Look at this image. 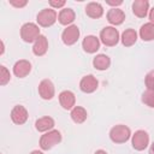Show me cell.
<instances>
[{
  "label": "cell",
  "instance_id": "obj_32",
  "mask_svg": "<svg viewBox=\"0 0 154 154\" xmlns=\"http://www.w3.org/2000/svg\"><path fill=\"white\" fill-rule=\"evenodd\" d=\"M149 154H154V142H153V144L150 146V149H149Z\"/></svg>",
  "mask_w": 154,
  "mask_h": 154
},
{
  "label": "cell",
  "instance_id": "obj_1",
  "mask_svg": "<svg viewBox=\"0 0 154 154\" xmlns=\"http://www.w3.org/2000/svg\"><path fill=\"white\" fill-rule=\"evenodd\" d=\"M131 131L126 125L119 124L116 125L111 129L109 131V138L114 142V143H124L130 138Z\"/></svg>",
  "mask_w": 154,
  "mask_h": 154
},
{
  "label": "cell",
  "instance_id": "obj_31",
  "mask_svg": "<svg viewBox=\"0 0 154 154\" xmlns=\"http://www.w3.org/2000/svg\"><path fill=\"white\" fill-rule=\"evenodd\" d=\"M95 154H107L105 150H102V149H99V150H96L95 152Z\"/></svg>",
  "mask_w": 154,
  "mask_h": 154
},
{
  "label": "cell",
  "instance_id": "obj_26",
  "mask_svg": "<svg viewBox=\"0 0 154 154\" xmlns=\"http://www.w3.org/2000/svg\"><path fill=\"white\" fill-rule=\"evenodd\" d=\"M144 83H146L147 89L154 90V70H153V71H149V72L146 75Z\"/></svg>",
  "mask_w": 154,
  "mask_h": 154
},
{
  "label": "cell",
  "instance_id": "obj_4",
  "mask_svg": "<svg viewBox=\"0 0 154 154\" xmlns=\"http://www.w3.org/2000/svg\"><path fill=\"white\" fill-rule=\"evenodd\" d=\"M40 36V29L35 23H25L20 28V37L23 38L24 42H32L36 41L37 37Z\"/></svg>",
  "mask_w": 154,
  "mask_h": 154
},
{
  "label": "cell",
  "instance_id": "obj_21",
  "mask_svg": "<svg viewBox=\"0 0 154 154\" xmlns=\"http://www.w3.org/2000/svg\"><path fill=\"white\" fill-rule=\"evenodd\" d=\"M53 126H54V120H53V118H51V117H42V118L37 119L36 123H35V128H36V130L40 131V132L48 131V130H51Z\"/></svg>",
  "mask_w": 154,
  "mask_h": 154
},
{
  "label": "cell",
  "instance_id": "obj_15",
  "mask_svg": "<svg viewBox=\"0 0 154 154\" xmlns=\"http://www.w3.org/2000/svg\"><path fill=\"white\" fill-rule=\"evenodd\" d=\"M48 49V41H47V37L43 36V35H40L37 37V40L35 41L34 46H32V53L37 57H42L46 54Z\"/></svg>",
  "mask_w": 154,
  "mask_h": 154
},
{
  "label": "cell",
  "instance_id": "obj_33",
  "mask_svg": "<svg viewBox=\"0 0 154 154\" xmlns=\"http://www.w3.org/2000/svg\"><path fill=\"white\" fill-rule=\"evenodd\" d=\"M30 154H43L42 152H40V150H32Z\"/></svg>",
  "mask_w": 154,
  "mask_h": 154
},
{
  "label": "cell",
  "instance_id": "obj_22",
  "mask_svg": "<svg viewBox=\"0 0 154 154\" xmlns=\"http://www.w3.org/2000/svg\"><path fill=\"white\" fill-rule=\"evenodd\" d=\"M140 36L143 41H152L154 40V24L146 23L140 29Z\"/></svg>",
  "mask_w": 154,
  "mask_h": 154
},
{
  "label": "cell",
  "instance_id": "obj_18",
  "mask_svg": "<svg viewBox=\"0 0 154 154\" xmlns=\"http://www.w3.org/2000/svg\"><path fill=\"white\" fill-rule=\"evenodd\" d=\"M75 18H76V14H75V12H73L72 8H64L58 14V20L63 25L71 24L75 20Z\"/></svg>",
  "mask_w": 154,
  "mask_h": 154
},
{
  "label": "cell",
  "instance_id": "obj_6",
  "mask_svg": "<svg viewBox=\"0 0 154 154\" xmlns=\"http://www.w3.org/2000/svg\"><path fill=\"white\" fill-rule=\"evenodd\" d=\"M132 147L136 150H143L149 143V135L144 130H138L132 135Z\"/></svg>",
  "mask_w": 154,
  "mask_h": 154
},
{
  "label": "cell",
  "instance_id": "obj_5",
  "mask_svg": "<svg viewBox=\"0 0 154 154\" xmlns=\"http://www.w3.org/2000/svg\"><path fill=\"white\" fill-rule=\"evenodd\" d=\"M57 17H58L57 12L53 8H45V10L38 12V14L36 17V20H37L38 25L48 28V26H51V25H53L55 23Z\"/></svg>",
  "mask_w": 154,
  "mask_h": 154
},
{
  "label": "cell",
  "instance_id": "obj_25",
  "mask_svg": "<svg viewBox=\"0 0 154 154\" xmlns=\"http://www.w3.org/2000/svg\"><path fill=\"white\" fill-rule=\"evenodd\" d=\"M10 78H11V75H10L8 70H7L4 65L0 66V84H1V85L7 84V82L10 81Z\"/></svg>",
  "mask_w": 154,
  "mask_h": 154
},
{
  "label": "cell",
  "instance_id": "obj_28",
  "mask_svg": "<svg viewBox=\"0 0 154 154\" xmlns=\"http://www.w3.org/2000/svg\"><path fill=\"white\" fill-rule=\"evenodd\" d=\"M10 4L12 5V6H14V7H24L26 4H28V1L26 0H22V1H10Z\"/></svg>",
  "mask_w": 154,
  "mask_h": 154
},
{
  "label": "cell",
  "instance_id": "obj_9",
  "mask_svg": "<svg viewBox=\"0 0 154 154\" xmlns=\"http://www.w3.org/2000/svg\"><path fill=\"white\" fill-rule=\"evenodd\" d=\"M97 85H99V82L97 79L93 76V75H87L84 76L81 82H79V88L83 93H87V94H90L93 91H95L97 89Z\"/></svg>",
  "mask_w": 154,
  "mask_h": 154
},
{
  "label": "cell",
  "instance_id": "obj_3",
  "mask_svg": "<svg viewBox=\"0 0 154 154\" xmlns=\"http://www.w3.org/2000/svg\"><path fill=\"white\" fill-rule=\"evenodd\" d=\"M100 38H101V42L105 45V46H108V47H113L118 43L119 41V32L116 28L113 26H106L101 30L100 32Z\"/></svg>",
  "mask_w": 154,
  "mask_h": 154
},
{
  "label": "cell",
  "instance_id": "obj_13",
  "mask_svg": "<svg viewBox=\"0 0 154 154\" xmlns=\"http://www.w3.org/2000/svg\"><path fill=\"white\" fill-rule=\"evenodd\" d=\"M82 47H83L84 52H87V53H95L100 48V41L96 36L89 35V36L84 37V40L82 42Z\"/></svg>",
  "mask_w": 154,
  "mask_h": 154
},
{
  "label": "cell",
  "instance_id": "obj_16",
  "mask_svg": "<svg viewBox=\"0 0 154 154\" xmlns=\"http://www.w3.org/2000/svg\"><path fill=\"white\" fill-rule=\"evenodd\" d=\"M125 19V13L120 8H111L107 12V20L113 25H120Z\"/></svg>",
  "mask_w": 154,
  "mask_h": 154
},
{
  "label": "cell",
  "instance_id": "obj_29",
  "mask_svg": "<svg viewBox=\"0 0 154 154\" xmlns=\"http://www.w3.org/2000/svg\"><path fill=\"white\" fill-rule=\"evenodd\" d=\"M106 4H107V5H111V6H119V5H122V4H123V1H122V0H118V1L107 0V1H106Z\"/></svg>",
  "mask_w": 154,
  "mask_h": 154
},
{
  "label": "cell",
  "instance_id": "obj_19",
  "mask_svg": "<svg viewBox=\"0 0 154 154\" xmlns=\"http://www.w3.org/2000/svg\"><path fill=\"white\" fill-rule=\"evenodd\" d=\"M93 65L96 70H100V71H103V70H107L111 65V59L106 55V54H99L94 58L93 60Z\"/></svg>",
  "mask_w": 154,
  "mask_h": 154
},
{
  "label": "cell",
  "instance_id": "obj_7",
  "mask_svg": "<svg viewBox=\"0 0 154 154\" xmlns=\"http://www.w3.org/2000/svg\"><path fill=\"white\" fill-rule=\"evenodd\" d=\"M79 37V29L77 25H70L67 26L63 34H61V38H63V42L66 45V46H72L73 43L77 42Z\"/></svg>",
  "mask_w": 154,
  "mask_h": 154
},
{
  "label": "cell",
  "instance_id": "obj_24",
  "mask_svg": "<svg viewBox=\"0 0 154 154\" xmlns=\"http://www.w3.org/2000/svg\"><path fill=\"white\" fill-rule=\"evenodd\" d=\"M142 102L146 103L147 106L154 108V90L147 89V90L142 94Z\"/></svg>",
  "mask_w": 154,
  "mask_h": 154
},
{
  "label": "cell",
  "instance_id": "obj_14",
  "mask_svg": "<svg viewBox=\"0 0 154 154\" xmlns=\"http://www.w3.org/2000/svg\"><path fill=\"white\" fill-rule=\"evenodd\" d=\"M149 8V2L147 0H135L132 2V12L138 18H144Z\"/></svg>",
  "mask_w": 154,
  "mask_h": 154
},
{
  "label": "cell",
  "instance_id": "obj_10",
  "mask_svg": "<svg viewBox=\"0 0 154 154\" xmlns=\"http://www.w3.org/2000/svg\"><path fill=\"white\" fill-rule=\"evenodd\" d=\"M55 93L54 85L49 79H42L38 84V94L43 100H51L53 99Z\"/></svg>",
  "mask_w": 154,
  "mask_h": 154
},
{
  "label": "cell",
  "instance_id": "obj_17",
  "mask_svg": "<svg viewBox=\"0 0 154 154\" xmlns=\"http://www.w3.org/2000/svg\"><path fill=\"white\" fill-rule=\"evenodd\" d=\"M85 13L90 18H100L103 14V7L99 2H89L85 6Z\"/></svg>",
  "mask_w": 154,
  "mask_h": 154
},
{
  "label": "cell",
  "instance_id": "obj_11",
  "mask_svg": "<svg viewBox=\"0 0 154 154\" xmlns=\"http://www.w3.org/2000/svg\"><path fill=\"white\" fill-rule=\"evenodd\" d=\"M30 71H31V64L24 59L18 60L13 66V73L19 78H24L30 73Z\"/></svg>",
  "mask_w": 154,
  "mask_h": 154
},
{
  "label": "cell",
  "instance_id": "obj_27",
  "mask_svg": "<svg viewBox=\"0 0 154 154\" xmlns=\"http://www.w3.org/2000/svg\"><path fill=\"white\" fill-rule=\"evenodd\" d=\"M49 5L54 8H60L65 5V0H60V1H54V0H51L49 1Z\"/></svg>",
  "mask_w": 154,
  "mask_h": 154
},
{
  "label": "cell",
  "instance_id": "obj_2",
  "mask_svg": "<svg viewBox=\"0 0 154 154\" xmlns=\"http://www.w3.org/2000/svg\"><path fill=\"white\" fill-rule=\"evenodd\" d=\"M61 141V134L58 130L48 131L47 134L42 135L40 138V147L43 150H48L55 144H58Z\"/></svg>",
  "mask_w": 154,
  "mask_h": 154
},
{
  "label": "cell",
  "instance_id": "obj_23",
  "mask_svg": "<svg viewBox=\"0 0 154 154\" xmlns=\"http://www.w3.org/2000/svg\"><path fill=\"white\" fill-rule=\"evenodd\" d=\"M137 40V34L134 29H126L122 35V43L125 47H131Z\"/></svg>",
  "mask_w": 154,
  "mask_h": 154
},
{
  "label": "cell",
  "instance_id": "obj_20",
  "mask_svg": "<svg viewBox=\"0 0 154 154\" xmlns=\"http://www.w3.org/2000/svg\"><path fill=\"white\" fill-rule=\"evenodd\" d=\"M70 116H71V119H72L75 123L82 124V123L85 122V119H87V117H88V113H87L85 108H83V107H81V106H76V107L72 108Z\"/></svg>",
  "mask_w": 154,
  "mask_h": 154
},
{
  "label": "cell",
  "instance_id": "obj_12",
  "mask_svg": "<svg viewBox=\"0 0 154 154\" xmlns=\"http://www.w3.org/2000/svg\"><path fill=\"white\" fill-rule=\"evenodd\" d=\"M59 102L61 105V107L64 109H71L75 106L76 102V97L75 94L70 90H64L59 94Z\"/></svg>",
  "mask_w": 154,
  "mask_h": 154
},
{
  "label": "cell",
  "instance_id": "obj_8",
  "mask_svg": "<svg viewBox=\"0 0 154 154\" xmlns=\"http://www.w3.org/2000/svg\"><path fill=\"white\" fill-rule=\"evenodd\" d=\"M28 111L24 106L22 105H17L12 108L11 111V119L14 124H18V125H22L24 124L26 120H28Z\"/></svg>",
  "mask_w": 154,
  "mask_h": 154
},
{
  "label": "cell",
  "instance_id": "obj_30",
  "mask_svg": "<svg viewBox=\"0 0 154 154\" xmlns=\"http://www.w3.org/2000/svg\"><path fill=\"white\" fill-rule=\"evenodd\" d=\"M149 19H150V23H153L154 24V7L150 10V12H149Z\"/></svg>",
  "mask_w": 154,
  "mask_h": 154
}]
</instances>
